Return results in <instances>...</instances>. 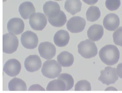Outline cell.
<instances>
[{
	"label": "cell",
	"mask_w": 122,
	"mask_h": 93,
	"mask_svg": "<svg viewBox=\"0 0 122 93\" xmlns=\"http://www.w3.org/2000/svg\"><path fill=\"white\" fill-rule=\"evenodd\" d=\"M101 60L108 66H113L119 61L120 53L118 48L113 45H106L99 52Z\"/></svg>",
	"instance_id": "obj_1"
},
{
	"label": "cell",
	"mask_w": 122,
	"mask_h": 93,
	"mask_svg": "<svg viewBox=\"0 0 122 93\" xmlns=\"http://www.w3.org/2000/svg\"><path fill=\"white\" fill-rule=\"evenodd\" d=\"M61 71V66L54 60L45 61L41 69L43 75L49 79H53L58 77Z\"/></svg>",
	"instance_id": "obj_2"
},
{
	"label": "cell",
	"mask_w": 122,
	"mask_h": 93,
	"mask_svg": "<svg viewBox=\"0 0 122 93\" xmlns=\"http://www.w3.org/2000/svg\"><path fill=\"white\" fill-rule=\"evenodd\" d=\"M78 49L80 55L85 58H93L98 53V49L95 43L88 39L80 43L78 45Z\"/></svg>",
	"instance_id": "obj_3"
},
{
	"label": "cell",
	"mask_w": 122,
	"mask_h": 93,
	"mask_svg": "<svg viewBox=\"0 0 122 93\" xmlns=\"http://www.w3.org/2000/svg\"><path fill=\"white\" fill-rule=\"evenodd\" d=\"M19 45V41L16 36L11 33H6L3 35V51L12 54L16 51Z\"/></svg>",
	"instance_id": "obj_4"
},
{
	"label": "cell",
	"mask_w": 122,
	"mask_h": 93,
	"mask_svg": "<svg viewBox=\"0 0 122 93\" xmlns=\"http://www.w3.org/2000/svg\"><path fill=\"white\" fill-rule=\"evenodd\" d=\"M98 79L102 83L107 86L115 83L118 80L116 69L109 66L106 67L104 70L100 71V76Z\"/></svg>",
	"instance_id": "obj_5"
},
{
	"label": "cell",
	"mask_w": 122,
	"mask_h": 93,
	"mask_svg": "<svg viewBox=\"0 0 122 93\" xmlns=\"http://www.w3.org/2000/svg\"><path fill=\"white\" fill-rule=\"evenodd\" d=\"M86 21L80 16H73L69 20L67 23V29L72 33L82 32L86 26Z\"/></svg>",
	"instance_id": "obj_6"
},
{
	"label": "cell",
	"mask_w": 122,
	"mask_h": 93,
	"mask_svg": "<svg viewBox=\"0 0 122 93\" xmlns=\"http://www.w3.org/2000/svg\"><path fill=\"white\" fill-rule=\"evenodd\" d=\"M21 42L23 46L27 49L36 48L38 44V38L35 33L27 31L21 36Z\"/></svg>",
	"instance_id": "obj_7"
},
{
	"label": "cell",
	"mask_w": 122,
	"mask_h": 93,
	"mask_svg": "<svg viewBox=\"0 0 122 93\" xmlns=\"http://www.w3.org/2000/svg\"><path fill=\"white\" fill-rule=\"evenodd\" d=\"M47 24V18L42 13H35L31 16L29 19L31 27L37 31L42 30L46 27Z\"/></svg>",
	"instance_id": "obj_8"
},
{
	"label": "cell",
	"mask_w": 122,
	"mask_h": 93,
	"mask_svg": "<svg viewBox=\"0 0 122 93\" xmlns=\"http://www.w3.org/2000/svg\"><path fill=\"white\" fill-rule=\"evenodd\" d=\"M38 51L42 58L46 60H50L55 56L56 48L51 42H43L39 45Z\"/></svg>",
	"instance_id": "obj_9"
},
{
	"label": "cell",
	"mask_w": 122,
	"mask_h": 93,
	"mask_svg": "<svg viewBox=\"0 0 122 93\" xmlns=\"http://www.w3.org/2000/svg\"><path fill=\"white\" fill-rule=\"evenodd\" d=\"M21 66L19 61L16 59H11L7 61L4 65L3 71L10 77H15L19 74Z\"/></svg>",
	"instance_id": "obj_10"
},
{
	"label": "cell",
	"mask_w": 122,
	"mask_h": 93,
	"mask_svg": "<svg viewBox=\"0 0 122 93\" xmlns=\"http://www.w3.org/2000/svg\"><path fill=\"white\" fill-rule=\"evenodd\" d=\"M42 62L40 58L37 55H31L26 58L25 61V67L29 72H34L39 70L41 67Z\"/></svg>",
	"instance_id": "obj_11"
},
{
	"label": "cell",
	"mask_w": 122,
	"mask_h": 93,
	"mask_svg": "<svg viewBox=\"0 0 122 93\" xmlns=\"http://www.w3.org/2000/svg\"><path fill=\"white\" fill-rule=\"evenodd\" d=\"M25 24L20 18H13L10 20L7 24V29L10 33L19 35L24 31Z\"/></svg>",
	"instance_id": "obj_12"
},
{
	"label": "cell",
	"mask_w": 122,
	"mask_h": 93,
	"mask_svg": "<svg viewBox=\"0 0 122 93\" xmlns=\"http://www.w3.org/2000/svg\"><path fill=\"white\" fill-rule=\"evenodd\" d=\"M120 24L119 16L115 13H109L104 18L103 25L108 31H113L118 29Z\"/></svg>",
	"instance_id": "obj_13"
},
{
	"label": "cell",
	"mask_w": 122,
	"mask_h": 93,
	"mask_svg": "<svg viewBox=\"0 0 122 93\" xmlns=\"http://www.w3.org/2000/svg\"><path fill=\"white\" fill-rule=\"evenodd\" d=\"M43 10L45 15L48 18H51L57 16L61 12V8L58 3L48 1L44 4Z\"/></svg>",
	"instance_id": "obj_14"
},
{
	"label": "cell",
	"mask_w": 122,
	"mask_h": 93,
	"mask_svg": "<svg viewBox=\"0 0 122 93\" xmlns=\"http://www.w3.org/2000/svg\"><path fill=\"white\" fill-rule=\"evenodd\" d=\"M103 31L102 26L95 24L89 27L87 32V35L90 40L93 42H97L102 38Z\"/></svg>",
	"instance_id": "obj_15"
},
{
	"label": "cell",
	"mask_w": 122,
	"mask_h": 93,
	"mask_svg": "<svg viewBox=\"0 0 122 93\" xmlns=\"http://www.w3.org/2000/svg\"><path fill=\"white\" fill-rule=\"evenodd\" d=\"M19 12L23 19H28L35 13V8L32 2L25 1L20 5Z\"/></svg>",
	"instance_id": "obj_16"
},
{
	"label": "cell",
	"mask_w": 122,
	"mask_h": 93,
	"mask_svg": "<svg viewBox=\"0 0 122 93\" xmlns=\"http://www.w3.org/2000/svg\"><path fill=\"white\" fill-rule=\"evenodd\" d=\"M70 36L67 31L64 30H59L54 37V42L58 47H64L68 44Z\"/></svg>",
	"instance_id": "obj_17"
},
{
	"label": "cell",
	"mask_w": 122,
	"mask_h": 93,
	"mask_svg": "<svg viewBox=\"0 0 122 93\" xmlns=\"http://www.w3.org/2000/svg\"><path fill=\"white\" fill-rule=\"evenodd\" d=\"M57 59L58 63L65 67L71 66L74 61L73 55L67 51L62 52L58 55Z\"/></svg>",
	"instance_id": "obj_18"
},
{
	"label": "cell",
	"mask_w": 122,
	"mask_h": 93,
	"mask_svg": "<svg viewBox=\"0 0 122 93\" xmlns=\"http://www.w3.org/2000/svg\"><path fill=\"white\" fill-rule=\"evenodd\" d=\"M82 5L80 0H66L64 8L67 12L74 15L80 12Z\"/></svg>",
	"instance_id": "obj_19"
},
{
	"label": "cell",
	"mask_w": 122,
	"mask_h": 93,
	"mask_svg": "<svg viewBox=\"0 0 122 93\" xmlns=\"http://www.w3.org/2000/svg\"><path fill=\"white\" fill-rule=\"evenodd\" d=\"M8 87L10 91H25L27 90L25 82L22 79L17 77H14L10 81Z\"/></svg>",
	"instance_id": "obj_20"
},
{
	"label": "cell",
	"mask_w": 122,
	"mask_h": 93,
	"mask_svg": "<svg viewBox=\"0 0 122 93\" xmlns=\"http://www.w3.org/2000/svg\"><path fill=\"white\" fill-rule=\"evenodd\" d=\"M48 21L51 26L56 27H61L64 26L67 22V17L64 12L61 11L57 16L48 18Z\"/></svg>",
	"instance_id": "obj_21"
},
{
	"label": "cell",
	"mask_w": 122,
	"mask_h": 93,
	"mask_svg": "<svg viewBox=\"0 0 122 93\" xmlns=\"http://www.w3.org/2000/svg\"><path fill=\"white\" fill-rule=\"evenodd\" d=\"M101 13L99 8L96 6H90L87 11L86 17L87 21L94 22L99 19Z\"/></svg>",
	"instance_id": "obj_22"
},
{
	"label": "cell",
	"mask_w": 122,
	"mask_h": 93,
	"mask_svg": "<svg viewBox=\"0 0 122 93\" xmlns=\"http://www.w3.org/2000/svg\"><path fill=\"white\" fill-rule=\"evenodd\" d=\"M46 90L47 91H65L66 90V85L61 79H56L49 82Z\"/></svg>",
	"instance_id": "obj_23"
},
{
	"label": "cell",
	"mask_w": 122,
	"mask_h": 93,
	"mask_svg": "<svg viewBox=\"0 0 122 93\" xmlns=\"http://www.w3.org/2000/svg\"><path fill=\"white\" fill-rule=\"evenodd\" d=\"M58 79L63 81L65 83L66 85V90H71L74 86V79L69 74L66 73L60 74L58 76Z\"/></svg>",
	"instance_id": "obj_24"
},
{
	"label": "cell",
	"mask_w": 122,
	"mask_h": 93,
	"mask_svg": "<svg viewBox=\"0 0 122 93\" xmlns=\"http://www.w3.org/2000/svg\"><path fill=\"white\" fill-rule=\"evenodd\" d=\"M75 91H80V90H86L91 91V86L89 82L85 80L80 81L77 82L76 84L75 87Z\"/></svg>",
	"instance_id": "obj_25"
},
{
	"label": "cell",
	"mask_w": 122,
	"mask_h": 93,
	"mask_svg": "<svg viewBox=\"0 0 122 93\" xmlns=\"http://www.w3.org/2000/svg\"><path fill=\"white\" fill-rule=\"evenodd\" d=\"M120 0H106L105 2L107 8L110 11H115L120 6Z\"/></svg>",
	"instance_id": "obj_26"
},
{
	"label": "cell",
	"mask_w": 122,
	"mask_h": 93,
	"mask_svg": "<svg viewBox=\"0 0 122 93\" xmlns=\"http://www.w3.org/2000/svg\"><path fill=\"white\" fill-rule=\"evenodd\" d=\"M113 38L116 45L122 47V26L119 27L113 33Z\"/></svg>",
	"instance_id": "obj_27"
},
{
	"label": "cell",
	"mask_w": 122,
	"mask_h": 93,
	"mask_svg": "<svg viewBox=\"0 0 122 93\" xmlns=\"http://www.w3.org/2000/svg\"><path fill=\"white\" fill-rule=\"evenodd\" d=\"M29 90H43L45 91V90L42 87H41L40 85L36 84L32 85L30 87H29Z\"/></svg>",
	"instance_id": "obj_28"
},
{
	"label": "cell",
	"mask_w": 122,
	"mask_h": 93,
	"mask_svg": "<svg viewBox=\"0 0 122 93\" xmlns=\"http://www.w3.org/2000/svg\"><path fill=\"white\" fill-rule=\"evenodd\" d=\"M116 72L119 77L122 79V63L118 65L116 69Z\"/></svg>",
	"instance_id": "obj_29"
},
{
	"label": "cell",
	"mask_w": 122,
	"mask_h": 93,
	"mask_svg": "<svg viewBox=\"0 0 122 93\" xmlns=\"http://www.w3.org/2000/svg\"><path fill=\"white\" fill-rule=\"evenodd\" d=\"M84 2L87 4L88 5H92L97 3L98 0H83Z\"/></svg>",
	"instance_id": "obj_30"
},
{
	"label": "cell",
	"mask_w": 122,
	"mask_h": 93,
	"mask_svg": "<svg viewBox=\"0 0 122 93\" xmlns=\"http://www.w3.org/2000/svg\"><path fill=\"white\" fill-rule=\"evenodd\" d=\"M7 0H3V2H5V1H6Z\"/></svg>",
	"instance_id": "obj_31"
},
{
	"label": "cell",
	"mask_w": 122,
	"mask_h": 93,
	"mask_svg": "<svg viewBox=\"0 0 122 93\" xmlns=\"http://www.w3.org/2000/svg\"><path fill=\"white\" fill-rule=\"evenodd\" d=\"M57 0V1H61V0Z\"/></svg>",
	"instance_id": "obj_32"
}]
</instances>
